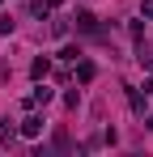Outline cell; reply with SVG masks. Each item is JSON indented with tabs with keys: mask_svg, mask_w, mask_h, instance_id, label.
I'll use <instances>...</instances> for the list:
<instances>
[{
	"mask_svg": "<svg viewBox=\"0 0 153 157\" xmlns=\"http://www.w3.org/2000/svg\"><path fill=\"white\" fill-rule=\"evenodd\" d=\"M47 72H51V59H47V55H38V59L30 64V77H34V81H43Z\"/></svg>",
	"mask_w": 153,
	"mask_h": 157,
	"instance_id": "obj_6",
	"label": "cell"
},
{
	"mask_svg": "<svg viewBox=\"0 0 153 157\" xmlns=\"http://www.w3.org/2000/svg\"><path fill=\"white\" fill-rule=\"evenodd\" d=\"M64 106L76 110V106H81V89H68V94H64Z\"/></svg>",
	"mask_w": 153,
	"mask_h": 157,
	"instance_id": "obj_8",
	"label": "cell"
},
{
	"mask_svg": "<svg viewBox=\"0 0 153 157\" xmlns=\"http://www.w3.org/2000/svg\"><path fill=\"white\" fill-rule=\"evenodd\" d=\"M0 34H13V17H0Z\"/></svg>",
	"mask_w": 153,
	"mask_h": 157,
	"instance_id": "obj_10",
	"label": "cell"
},
{
	"mask_svg": "<svg viewBox=\"0 0 153 157\" xmlns=\"http://www.w3.org/2000/svg\"><path fill=\"white\" fill-rule=\"evenodd\" d=\"M43 128H47V123H43V115H34V110H26V119L17 123V132H22L26 140H38V136H43Z\"/></svg>",
	"mask_w": 153,
	"mask_h": 157,
	"instance_id": "obj_1",
	"label": "cell"
},
{
	"mask_svg": "<svg viewBox=\"0 0 153 157\" xmlns=\"http://www.w3.org/2000/svg\"><path fill=\"white\" fill-rule=\"evenodd\" d=\"M60 59H64V64H76V59H81V47H73V43L60 47Z\"/></svg>",
	"mask_w": 153,
	"mask_h": 157,
	"instance_id": "obj_7",
	"label": "cell"
},
{
	"mask_svg": "<svg viewBox=\"0 0 153 157\" xmlns=\"http://www.w3.org/2000/svg\"><path fill=\"white\" fill-rule=\"evenodd\" d=\"M128 106H132V115H140V119H145V94H140V89H128Z\"/></svg>",
	"mask_w": 153,
	"mask_h": 157,
	"instance_id": "obj_4",
	"label": "cell"
},
{
	"mask_svg": "<svg viewBox=\"0 0 153 157\" xmlns=\"http://www.w3.org/2000/svg\"><path fill=\"white\" fill-rule=\"evenodd\" d=\"M43 4H47V9H60V4H64V0H43Z\"/></svg>",
	"mask_w": 153,
	"mask_h": 157,
	"instance_id": "obj_12",
	"label": "cell"
},
{
	"mask_svg": "<svg viewBox=\"0 0 153 157\" xmlns=\"http://www.w3.org/2000/svg\"><path fill=\"white\" fill-rule=\"evenodd\" d=\"M94 77H98V68H94L89 59H81V64H76V81H81V85H89Z\"/></svg>",
	"mask_w": 153,
	"mask_h": 157,
	"instance_id": "obj_5",
	"label": "cell"
},
{
	"mask_svg": "<svg viewBox=\"0 0 153 157\" xmlns=\"http://www.w3.org/2000/svg\"><path fill=\"white\" fill-rule=\"evenodd\" d=\"M51 98H55V94H51L47 85H43V81H38V89H34V94H30V98H26L22 106H26V110H38V106H47Z\"/></svg>",
	"mask_w": 153,
	"mask_h": 157,
	"instance_id": "obj_2",
	"label": "cell"
},
{
	"mask_svg": "<svg viewBox=\"0 0 153 157\" xmlns=\"http://www.w3.org/2000/svg\"><path fill=\"white\" fill-rule=\"evenodd\" d=\"M0 4H4V0H0Z\"/></svg>",
	"mask_w": 153,
	"mask_h": 157,
	"instance_id": "obj_14",
	"label": "cell"
},
{
	"mask_svg": "<svg viewBox=\"0 0 153 157\" xmlns=\"http://www.w3.org/2000/svg\"><path fill=\"white\" fill-rule=\"evenodd\" d=\"M73 21H76V30H81V34H94V38H98V34H102V30H98V17H94V13H85V9L76 13Z\"/></svg>",
	"mask_w": 153,
	"mask_h": 157,
	"instance_id": "obj_3",
	"label": "cell"
},
{
	"mask_svg": "<svg viewBox=\"0 0 153 157\" xmlns=\"http://www.w3.org/2000/svg\"><path fill=\"white\" fill-rule=\"evenodd\" d=\"M51 149H60V153H64V149H68V136H64V132H55V136H51Z\"/></svg>",
	"mask_w": 153,
	"mask_h": 157,
	"instance_id": "obj_9",
	"label": "cell"
},
{
	"mask_svg": "<svg viewBox=\"0 0 153 157\" xmlns=\"http://www.w3.org/2000/svg\"><path fill=\"white\" fill-rule=\"evenodd\" d=\"M140 13H145V17L153 21V0H145V4H140Z\"/></svg>",
	"mask_w": 153,
	"mask_h": 157,
	"instance_id": "obj_11",
	"label": "cell"
},
{
	"mask_svg": "<svg viewBox=\"0 0 153 157\" xmlns=\"http://www.w3.org/2000/svg\"><path fill=\"white\" fill-rule=\"evenodd\" d=\"M145 128H153V115H149V119H145Z\"/></svg>",
	"mask_w": 153,
	"mask_h": 157,
	"instance_id": "obj_13",
	"label": "cell"
}]
</instances>
